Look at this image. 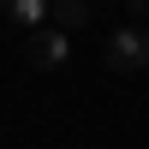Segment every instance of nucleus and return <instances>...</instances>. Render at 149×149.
<instances>
[{
  "mask_svg": "<svg viewBox=\"0 0 149 149\" xmlns=\"http://www.w3.org/2000/svg\"><path fill=\"white\" fill-rule=\"evenodd\" d=\"M102 66H107V72H143V66H149V30H143V24L113 30L107 48H102Z\"/></svg>",
  "mask_w": 149,
  "mask_h": 149,
  "instance_id": "1",
  "label": "nucleus"
},
{
  "mask_svg": "<svg viewBox=\"0 0 149 149\" xmlns=\"http://www.w3.org/2000/svg\"><path fill=\"white\" fill-rule=\"evenodd\" d=\"M30 66H42V72H54V66H66V54H72V42L54 30V24H42V30H30Z\"/></svg>",
  "mask_w": 149,
  "mask_h": 149,
  "instance_id": "2",
  "label": "nucleus"
},
{
  "mask_svg": "<svg viewBox=\"0 0 149 149\" xmlns=\"http://www.w3.org/2000/svg\"><path fill=\"white\" fill-rule=\"evenodd\" d=\"M48 24H54L60 36H66V30H84V24H90V6H84V0H60V6H48Z\"/></svg>",
  "mask_w": 149,
  "mask_h": 149,
  "instance_id": "3",
  "label": "nucleus"
},
{
  "mask_svg": "<svg viewBox=\"0 0 149 149\" xmlns=\"http://www.w3.org/2000/svg\"><path fill=\"white\" fill-rule=\"evenodd\" d=\"M6 18L18 24V30H42V24H48V6H42V0H6Z\"/></svg>",
  "mask_w": 149,
  "mask_h": 149,
  "instance_id": "4",
  "label": "nucleus"
}]
</instances>
